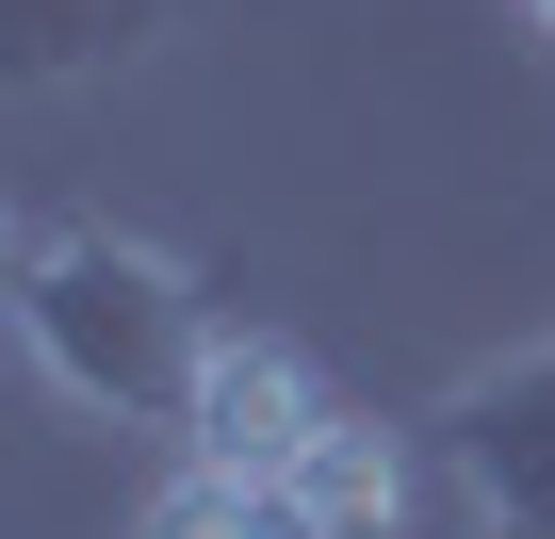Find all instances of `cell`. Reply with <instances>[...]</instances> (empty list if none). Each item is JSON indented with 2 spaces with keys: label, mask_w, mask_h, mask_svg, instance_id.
<instances>
[{
  "label": "cell",
  "mask_w": 555,
  "mask_h": 539,
  "mask_svg": "<svg viewBox=\"0 0 555 539\" xmlns=\"http://www.w3.org/2000/svg\"><path fill=\"white\" fill-rule=\"evenodd\" d=\"M180 34V0H0V82L50 99V82H115L131 50Z\"/></svg>",
  "instance_id": "cell-4"
},
{
  "label": "cell",
  "mask_w": 555,
  "mask_h": 539,
  "mask_svg": "<svg viewBox=\"0 0 555 539\" xmlns=\"http://www.w3.org/2000/svg\"><path fill=\"white\" fill-rule=\"evenodd\" d=\"M147 539H295V506H278V490H229V474L180 458V490L147 506Z\"/></svg>",
  "instance_id": "cell-6"
},
{
  "label": "cell",
  "mask_w": 555,
  "mask_h": 539,
  "mask_svg": "<svg viewBox=\"0 0 555 539\" xmlns=\"http://www.w3.org/2000/svg\"><path fill=\"white\" fill-rule=\"evenodd\" d=\"M278 506H295V539H392V523H409V441H392L376 409H344Z\"/></svg>",
  "instance_id": "cell-5"
},
{
  "label": "cell",
  "mask_w": 555,
  "mask_h": 539,
  "mask_svg": "<svg viewBox=\"0 0 555 539\" xmlns=\"http://www.w3.org/2000/svg\"><path fill=\"white\" fill-rule=\"evenodd\" d=\"M327 425H344V393H327L295 344H278V328H229L212 376H196V409H180V458L229 474V490H295Z\"/></svg>",
  "instance_id": "cell-3"
},
{
  "label": "cell",
  "mask_w": 555,
  "mask_h": 539,
  "mask_svg": "<svg viewBox=\"0 0 555 539\" xmlns=\"http://www.w3.org/2000/svg\"><path fill=\"white\" fill-rule=\"evenodd\" d=\"M425 441H441V474H457V506H474L490 539H555V344L474 360V376L425 409Z\"/></svg>",
  "instance_id": "cell-2"
},
{
  "label": "cell",
  "mask_w": 555,
  "mask_h": 539,
  "mask_svg": "<svg viewBox=\"0 0 555 539\" xmlns=\"http://www.w3.org/2000/svg\"><path fill=\"white\" fill-rule=\"evenodd\" d=\"M17 261H34V245H17V229H0V311H17Z\"/></svg>",
  "instance_id": "cell-7"
},
{
  "label": "cell",
  "mask_w": 555,
  "mask_h": 539,
  "mask_svg": "<svg viewBox=\"0 0 555 539\" xmlns=\"http://www.w3.org/2000/svg\"><path fill=\"white\" fill-rule=\"evenodd\" d=\"M539 17H555V0H539Z\"/></svg>",
  "instance_id": "cell-8"
},
{
  "label": "cell",
  "mask_w": 555,
  "mask_h": 539,
  "mask_svg": "<svg viewBox=\"0 0 555 539\" xmlns=\"http://www.w3.org/2000/svg\"><path fill=\"white\" fill-rule=\"evenodd\" d=\"M0 328H17L34 376L66 409H99V425H180L196 376H212V344H229V311L180 279L164 245H131V229H50L17 261V311Z\"/></svg>",
  "instance_id": "cell-1"
}]
</instances>
